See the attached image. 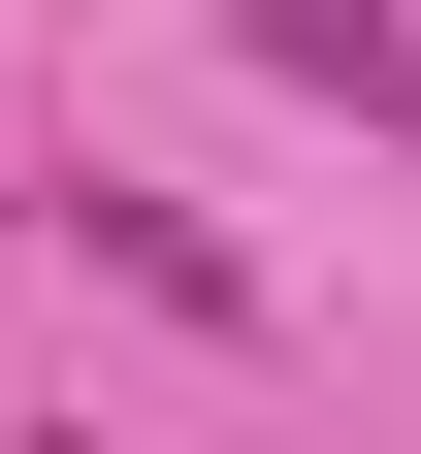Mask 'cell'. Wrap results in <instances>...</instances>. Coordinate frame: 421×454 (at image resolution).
Masks as SVG:
<instances>
[{"mask_svg": "<svg viewBox=\"0 0 421 454\" xmlns=\"http://www.w3.org/2000/svg\"><path fill=\"white\" fill-rule=\"evenodd\" d=\"M66 227H97V260H130V293H162V325H260V260H227V227H195V195H66Z\"/></svg>", "mask_w": 421, "mask_h": 454, "instance_id": "7a4b0ae2", "label": "cell"}, {"mask_svg": "<svg viewBox=\"0 0 421 454\" xmlns=\"http://www.w3.org/2000/svg\"><path fill=\"white\" fill-rule=\"evenodd\" d=\"M260 66H292V98H356V130L421 162V0H260Z\"/></svg>", "mask_w": 421, "mask_h": 454, "instance_id": "6da1fadb", "label": "cell"}]
</instances>
